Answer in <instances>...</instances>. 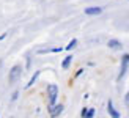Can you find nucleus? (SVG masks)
<instances>
[{"instance_id":"nucleus-7","label":"nucleus","mask_w":129,"mask_h":118,"mask_svg":"<svg viewBox=\"0 0 129 118\" xmlns=\"http://www.w3.org/2000/svg\"><path fill=\"white\" fill-rule=\"evenodd\" d=\"M107 46H109L110 49H121V47H123V46H121V43L117 41V39H109Z\"/></svg>"},{"instance_id":"nucleus-2","label":"nucleus","mask_w":129,"mask_h":118,"mask_svg":"<svg viewBox=\"0 0 129 118\" xmlns=\"http://www.w3.org/2000/svg\"><path fill=\"white\" fill-rule=\"evenodd\" d=\"M21 71H22V68L19 66V65L13 66L11 71H10V74H8V82H10V83H14V82L17 80V77L21 76Z\"/></svg>"},{"instance_id":"nucleus-11","label":"nucleus","mask_w":129,"mask_h":118,"mask_svg":"<svg viewBox=\"0 0 129 118\" xmlns=\"http://www.w3.org/2000/svg\"><path fill=\"white\" fill-rule=\"evenodd\" d=\"M93 115H94V109H88V112H87V115L83 116V118H93Z\"/></svg>"},{"instance_id":"nucleus-5","label":"nucleus","mask_w":129,"mask_h":118,"mask_svg":"<svg viewBox=\"0 0 129 118\" xmlns=\"http://www.w3.org/2000/svg\"><path fill=\"white\" fill-rule=\"evenodd\" d=\"M61 110H63V106H60V104H58V106H54V104H52V106H50V109H49V113H50V116H57V115H60L61 113Z\"/></svg>"},{"instance_id":"nucleus-9","label":"nucleus","mask_w":129,"mask_h":118,"mask_svg":"<svg viewBox=\"0 0 129 118\" xmlns=\"http://www.w3.org/2000/svg\"><path fill=\"white\" fill-rule=\"evenodd\" d=\"M40 73H41V71H36V73H35V76H33V77H31V79H30V82L27 83V87H31V85H33V83H35V80H36V77H38V76H40Z\"/></svg>"},{"instance_id":"nucleus-1","label":"nucleus","mask_w":129,"mask_h":118,"mask_svg":"<svg viewBox=\"0 0 129 118\" xmlns=\"http://www.w3.org/2000/svg\"><path fill=\"white\" fill-rule=\"evenodd\" d=\"M47 95H49V102H50V106L52 104H55L57 101V96H58V87L54 83H50L49 87H47Z\"/></svg>"},{"instance_id":"nucleus-4","label":"nucleus","mask_w":129,"mask_h":118,"mask_svg":"<svg viewBox=\"0 0 129 118\" xmlns=\"http://www.w3.org/2000/svg\"><path fill=\"white\" fill-rule=\"evenodd\" d=\"M83 13L88 16H98L102 13V8H99V6H90V8H85L83 10Z\"/></svg>"},{"instance_id":"nucleus-8","label":"nucleus","mask_w":129,"mask_h":118,"mask_svg":"<svg viewBox=\"0 0 129 118\" xmlns=\"http://www.w3.org/2000/svg\"><path fill=\"white\" fill-rule=\"evenodd\" d=\"M71 62H73V57H71V55L64 57V60H63V63H61V68H63V69H68L69 65H71Z\"/></svg>"},{"instance_id":"nucleus-3","label":"nucleus","mask_w":129,"mask_h":118,"mask_svg":"<svg viewBox=\"0 0 129 118\" xmlns=\"http://www.w3.org/2000/svg\"><path fill=\"white\" fill-rule=\"evenodd\" d=\"M127 65H129V54H126L123 58H121V73L118 76V79H121L126 74V69H127Z\"/></svg>"},{"instance_id":"nucleus-6","label":"nucleus","mask_w":129,"mask_h":118,"mask_svg":"<svg viewBox=\"0 0 129 118\" xmlns=\"http://www.w3.org/2000/svg\"><path fill=\"white\" fill-rule=\"evenodd\" d=\"M107 112H109V115H110L112 118H120V113L117 112V110H115L112 101H109V104H107Z\"/></svg>"},{"instance_id":"nucleus-10","label":"nucleus","mask_w":129,"mask_h":118,"mask_svg":"<svg viewBox=\"0 0 129 118\" xmlns=\"http://www.w3.org/2000/svg\"><path fill=\"white\" fill-rule=\"evenodd\" d=\"M76 44H77V39H71V43H69L64 49H66V50H71V49H74V47H76Z\"/></svg>"},{"instance_id":"nucleus-12","label":"nucleus","mask_w":129,"mask_h":118,"mask_svg":"<svg viewBox=\"0 0 129 118\" xmlns=\"http://www.w3.org/2000/svg\"><path fill=\"white\" fill-rule=\"evenodd\" d=\"M124 102H126V106H129V91H127V95L124 98Z\"/></svg>"}]
</instances>
